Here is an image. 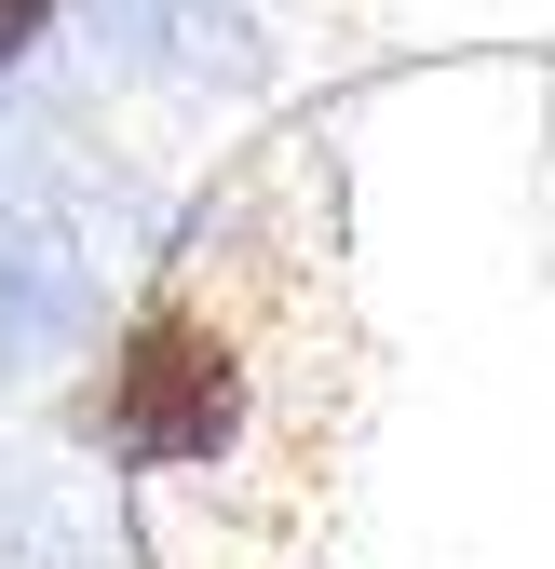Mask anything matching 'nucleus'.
Here are the masks:
<instances>
[{
    "mask_svg": "<svg viewBox=\"0 0 555 569\" xmlns=\"http://www.w3.org/2000/svg\"><path fill=\"white\" fill-rule=\"evenodd\" d=\"M14 41H41V0H0V54H14Z\"/></svg>",
    "mask_w": 555,
    "mask_h": 569,
    "instance_id": "f03ea898",
    "label": "nucleus"
},
{
    "mask_svg": "<svg viewBox=\"0 0 555 569\" xmlns=\"http://www.w3.org/2000/svg\"><path fill=\"white\" fill-rule=\"evenodd\" d=\"M244 420H258V326L190 271V284H163V299L122 326L95 435L122 461H150V475H203V461L244 448Z\"/></svg>",
    "mask_w": 555,
    "mask_h": 569,
    "instance_id": "f257e3e1",
    "label": "nucleus"
}]
</instances>
